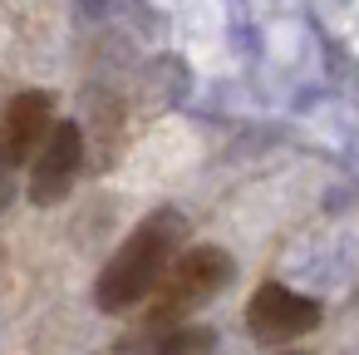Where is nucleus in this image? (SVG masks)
Segmentation results:
<instances>
[{
	"mask_svg": "<svg viewBox=\"0 0 359 355\" xmlns=\"http://www.w3.org/2000/svg\"><path fill=\"white\" fill-rule=\"evenodd\" d=\"M177 237H182V217H177V212H153V217L109 257V266L99 271V286H94L99 311H128V306H138L143 296H153L158 281H163V271L172 266Z\"/></svg>",
	"mask_w": 359,
	"mask_h": 355,
	"instance_id": "f257e3e1",
	"label": "nucleus"
},
{
	"mask_svg": "<svg viewBox=\"0 0 359 355\" xmlns=\"http://www.w3.org/2000/svg\"><path fill=\"white\" fill-rule=\"evenodd\" d=\"M231 281V257L222 247H187L158 281L153 291V325H177L192 311H202V301H212L222 286Z\"/></svg>",
	"mask_w": 359,
	"mask_h": 355,
	"instance_id": "f03ea898",
	"label": "nucleus"
},
{
	"mask_svg": "<svg viewBox=\"0 0 359 355\" xmlns=\"http://www.w3.org/2000/svg\"><path fill=\"white\" fill-rule=\"evenodd\" d=\"M246 325H251L256 340L285 345V340L310 335V330L320 325V301H310V296H300V291H290V286H280V281H266V286H256V296L246 301Z\"/></svg>",
	"mask_w": 359,
	"mask_h": 355,
	"instance_id": "7ed1b4c3",
	"label": "nucleus"
},
{
	"mask_svg": "<svg viewBox=\"0 0 359 355\" xmlns=\"http://www.w3.org/2000/svg\"><path fill=\"white\" fill-rule=\"evenodd\" d=\"M79 163H84V134H79V124L60 119V124L50 129V138L40 143L35 178H30V198H35L40 207L60 202V198L74 188V173H79Z\"/></svg>",
	"mask_w": 359,
	"mask_h": 355,
	"instance_id": "20e7f679",
	"label": "nucleus"
},
{
	"mask_svg": "<svg viewBox=\"0 0 359 355\" xmlns=\"http://www.w3.org/2000/svg\"><path fill=\"white\" fill-rule=\"evenodd\" d=\"M50 114H55V99L45 89H25L11 99V109H6V163H25L30 153H40L45 134L55 129Z\"/></svg>",
	"mask_w": 359,
	"mask_h": 355,
	"instance_id": "39448f33",
	"label": "nucleus"
},
{
	"mask_svg": "<svg viewBox=\"0 0 359 355\" xmlns=\"http://www.w3.org/2000/svg\"><path fill=\"white\" fill-rule=\"evenodd\" d=\"M197 345H212V330H202V325H187V330L168 335V340L158 345V355H192Z\"/></svg>",
	"mask_w": 359,
	"mask_h": 355,
	"instance_id": "423d86ee",
	"label": "nucleus"
},
{
	"mask_svg": "<svg viewBox=\"0 0 359 355\" xmlns=\"http://www.w3.org/2000/svg\"><path fill=\"white\" fill-rule=\"evenodd\" d=\"M280 355H300V350H280Z\"/></svg>",
	"mask_w": 359,
	"mask_h": 355,
	"instance_id": "0eeeda50",
	"label": "nucleus"
}]
</instances>
